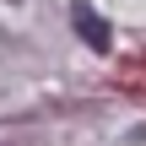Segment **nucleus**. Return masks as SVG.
<instances>
[{"label":"nucleus","instance_id":"f257e3e1","mask_svg":"<svg viewBox=\"0 0 146 146\" xmlns=\"http://www.w3.org/2000/svg\"><path fill=\"white\" fill-rule=\"evenodd\" d=\"M70 22H76V33H81L92 49H108V43H114V27H108L92 5H70Z\"/></svg>","mask_w":146,"mask_h":146}]
</instances>
